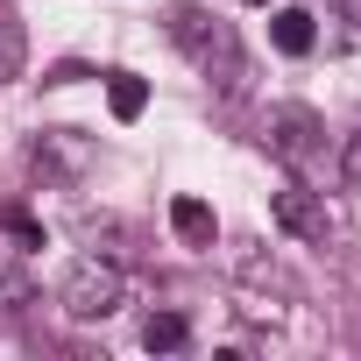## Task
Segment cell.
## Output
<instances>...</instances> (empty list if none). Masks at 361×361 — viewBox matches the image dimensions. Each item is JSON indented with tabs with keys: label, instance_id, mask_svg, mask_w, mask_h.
<instances>
[{
	"label": "cell",
	"instance_id": "obj_1",
	"mask_svg": "<svg viewBox=\"0 0 361 361\" xmlns=\"http://www.w3.org/2000/svg\"><path fill=\"white\" fill-rule=\"evenodd\" d=\"M170 43L185 50L206 78L241 85V43H234V29H227L213 8H192V0H177V8H170Z\"/></svg>",
	"mask_w": 361,
	"mask_h": 361
},
{
	"label": "cell",
	"instance_id": "obj_2",
	"mask_svg": "<svg viewBox=\"0 0 361 361\" xmlns=\"http://www.w3.org/2000/svg\"><path fill=\"white\" fill-rule=\"evenodd\" d=\"M121 298H128V276L114 269V262H99V255H85V262H71V276H64V290H57V305L71 312V319H114L121 312Z\"/></svg>",
	"mask_w": 361,
	"mask_h": 361
},
{
	"label": "cell",
	"instance_id": "obj_3",
	"mask_svg": "<svg viewBox=\"0 0 361 361\" xmlns=\"http://www.w3.org/2000/svg\"><path fill=\"white\" fill-rule=\"evenodd\" d=\"M326 128H319V114L312 106H269V149L290 163V170H312L319 156H326V142H319Z\"/></svg>",
	"mask_w": 361,
	"mask_h": 361
},
{
	"label": "cell",
	"instance_id": "obj_4",
	"mask_svg": "<svg viewBox=\"0 0 361 361\" xmlns=\"http://www.w3.org/2000/svg\"><path fill=\"white\" fill-rule=\"evenodd\" d=\"M269 213H276L283 234H298V241H326V199H319L312 185H283V192L269 199Z\"/></svg>",
	"mask_w": 361,
	"mask_h": 361
},
{
	"label": "cell",
	"instance_id": "obj_5",
	"mask_svg": "<svg viewBox=\"0 0 361 361\" xmlns=\"http://www.w3.org/2000/svg\"><path fill=\"white\" fill-rule=\"evenodd\" d=\"M269 43H276L283 57H312V50H319V15H312V8H276V15H269Z\"/></svg>",
	"mask_w": 361,
	"mask_h": 361
},
{
	"label": "cell",
	"instance_id": "obj_6",
	"mask_svg": "<svg viewBox=\"0 0 361 361\" xmlns=\"http://www.w3.org/2000/svg\"><path fill=\"white\" fill-rule=\"evenodd\" d=\"M170 227H177V241H192V248H213V234H220V220H213L206 199H170Z\"/></svg>",
	"mask_w": 361,
	"mask_h": 361
},
{
	"label": "cell",
	"instance_id": "obj_7",
	"mask_svg": "<svg viewBox=\"0 0 361 361\" xmlns=\"http://www.w3.org/2000/svg\"><path fill=\"white\" fill-rule=\"evenodd\" d=\"M185 340H192L185 312H149V326H142V347H149V354H177Z\"/></svg>",
	"mask_w": 361,
	"mask_h": 361
},
{
	"label": "cell",
	"instance_id": "obj_8",
	"mask_svg": "<svg viewBox=\"0 0 361 361\" xmlns=\"http://www.w3.org/2000/svg\"><path fill=\"white\" fill-rule=\"evenodd\" d=\"M22 64H29V36H22V22L8 8H0V85H15Z\"/></svg>",
	"mask_w": 361,
	"mask_h": 361
},
{
	"label": "cell",
	"instance_id": "obj_9",
	"mask_svg": "<svg viewBox=\"0 0 361 361\" xmlns=\"http://www.w3.org/2000/svg\"><path fill=\"white\" fill-rule=\"evenodd\" d=\"M106 106H114V121H142V106H149V85H142L135 71H114V78H106Z\"/></svg>",
	"mask_w": 361,
	"mask_h": 361
},
{
	"label": "cell",
	"instance_id": "obj_10",
	"mask_svg": "<svg viewBox=\"0 0 361 361\" xmlns=\"http://www.w3.org/2000/svg\"><path fill=\"white\" fill-rule=\"evenodd\" d=\"M340 185L347 192H361V128L347 135V149H340Z\"/></svg>",
	"mask_w": 361,
	"mask_h": 361
},
{
	"label": "cell",
	"instance_id": "obj_11",
	"mask_svg": "<svg viewBox=\"0 0 361 361\" xmlns=\"http://www.w3.org/2000/svg\"><path fill=\"white\" fill-rule=\"evenodd\" d=\"M22 298H29V283L8 269V255H0V305H22Z\"/></svg>",
	"mask_w": 361,
	"mask_h": 361
},
{
	"label": "cell",
	"instance_id": "obj_12",
	"mask_svg": "<svg viewBox=\"0 0 361 361\" xmlns=\"http://www.w3.org/2000/svg\"><path fill=\"white\" fill-rule=\"evenodd\" d=\"M333 8H340V15H347V22H361V0H333Z\"/></svg>",
	"mask_w": 361,
	"mask_h": 361
},
{
	"label": "cell",
	"instance_id": "obj_13",
	"mask_svg": "<svg viewBox=\"0 0 361 361\" xmlns=\"http://www.w3.org/2000/svg\"><path fill=\"white\" fill-rule=\"evenodd\" d=\"M255 8H269V0H255Z\"/></svg>",
	"mask_w": 361,
	"mask_h": 361
}]
</instances>
